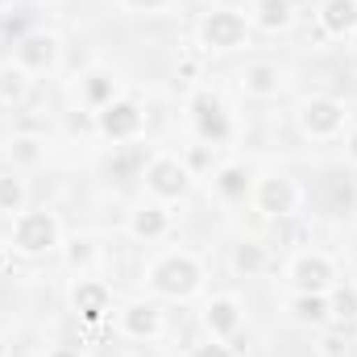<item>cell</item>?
<instances>
[{
    "label": "cell",
    "mask_w": 357,
    "mask_h": 357,
    "mask_svg": "<svg viewBox=\"0 0 357 357\" xmlns=\"http://www.w3.org/2000/svg\"><path fill=\"white\" fill-rule=\"evenodd\" d=\"M212 191H216L225 204H241V199H250V191H254V171H250L245 162H220V167L212 171Z\"/></svg>",
    "instance_id": "obj_18"
},
{
    "label": "cell",
    "mask_w": 357,
    "mask_h": 357,
    "mask_svg": "<svg viewBox=\"0 0 357 357\" xmlns=\"http://www.w3.org/2000/svg\"><path fill=\"white\" fill-rule=\"evenodd\" d=\"M4 162H8V171H38L42 162H46V137L42 133H13L8 142H4Z\"/></svg>",
    "instance_id": "obj_17"
},
{
    "label": "cell",
    "mask_w": 357,
    "mask_h": 357,
    "mask_svg": "<svg viewBox=\"0 0 357 357\" xmlns=\"http://www.w3.org/2000/svg\"><path fill=\"white\" fill-rule=\"evenodd\" d=\"M71 307H75V316L84 320V324H104L108 316H112V291H108V282H100V278H75V287H71Z\"/></svg>",
    "instance_id": "obj_12"
},
{
    "label": "cell",
    "mask_w": 357,
    "mask_h": 357,
    "mask_svg": "<svg viewBox=\"0 0 357 357\" xmlns=\"http://www.w3.org/2000/svg\"><path fill=\"white\" fill-rule=\"evenodd\" d=\"M187 357H237V349L229 345V341H216V337H204V341H195Z\"/></svg>",
    "instance_id": "obj_29"
},
{
    "label": "cell",
    "mask_w": 357,
    "mask_h": 357,
    "mask_svg": "<svg viewBox=\"0 0 357 357\" xmlns=\"http://www.w3.org/2000/svg\"><path fill=\"white\" fill-rule=\"evenodd\" d=\"M187 116H191V129L204 146H229L233 142V116L225 108V100L212 88H195L187 96Z\"/></svg>",
    "instance_id": "obj_4"
},
{
    "label": "cell",
    "mask_w": 357,
    "mask_h": 357,
    "mask_svg": "<svg viewBox=\"0 0 357 357\" xmlns=\"http://www.w3.org/2000/svg\"><path fill=\"white\" fill-rule=\"evenodd\" d=\"M295 125H299V133L312 137V142H333V137L345 133L349 108H345V100H337V96H307V100L295 108Z\"/></svg>",
    "instance_id": "obj_5"
},
{
    "label": "cell",
    "mask_w": 357,
    "mask_h": 357,
    "mask_svg": "<svg viewBox=\"0 0 357 357\" xmlns=\"http://www.w3.org/2000/svg\"><path fill=\"white\" fill-rule=\"evenodd\" d=\"M241 324H245V307H241L237 295H212L204 303V328H208V337L233 341L241 333Z\"/></svg>",
    "instance_id": "obj_14"
},
{
    "label": "cell",
    "mask_w": 357,
    "mask_h": 357,
    "mask_svg": "<svg viewBox=\"0 0 357 357\" xmlns=\"http://www.w3.org/2000/svg\"><path fill=\"white\" fill-rule=\"evenodd\" d=\"M316 25L333 42H349L357 29V0H320L316 4Z\"/></svg>",
    "instance_id": "obj_16"
},
{
    "label": "cell",
    "mask_w": 357,
    "mask_h": 357,
    "mask_svg": "<svg viewBox=\"0 0 357 357\" xmlns=\"http://www.w3.org/2000/svg\"><path fill=\"white\" fill-rule=\"evenodd\" d=\"M100 258V250H96V241L91 237H75L71 245H67V262L79 270H91V262Z\"/></svg>",
    "instance_id": "obj_28"
},
{
    "label": "cell",
    "mask_w": 357,
    "mask_h": 357,
    "mask_svg": "<svg viewBox=\"0 0 357 357\" xmlns=\"http://www.w3.org/2000/svg\"><path fill=\"white\" fill-rule=\"evenodd\" d=\"M0 33H4V8H0Z\"/></svg>",
    "instance_id": "obj_37"
},
{
    "label": "cell",
    "mask_w": 357,
    "mask_h": 357,
    "mask_svg": "<svg viewBox=\"0 0 357 357\" xmlns=\"http://www.w3.org/2000/svg\"><path fill=\"white\" fill-rule=\"evenodd\" d=\"M287 282H291V291H299V295H328L333 282H337V266H333V258H324L320 250H303V254L291 258Z\"/></svg>",
    "instance_id": "obj_10"
},
{
    "label": "cell",
    "mask_w": 357,
    "mask_h": 357,
    "mask_svg": "<svg viewBox=\"0 0 357 357\" xmlns=\"http://www.w3.org/2000/svg\"><path fill=\"white\" fill-rule=\"evenodd\" d=\"M291 316L295 324H307V328H333V312H328V295H291Z\"/></svg>",
    "instance_id": "obj_21"
},
{
    "label": "cell",
    "mask_w": 357,
    "mask_h": 357,
    "mask_svg": "<svg viewBox=\"0 0 357 357\" xmlns=\"http://www.w3.org/2000/svg\"><path fill=\"white\" fill-rule=\"evenodd\" d=\"M29 79H33V75H25L13 59L0 63V104H21V100L29 96Z\"/></svg>",
    "instance_id": "obj_25"
},
{
    "label": "cell",
    "mask_w": 357,
    "mask_h": 357,
    "mask_svg": "<svg viewBox=\"0 0 357 357\" xmlns=\"http://www.w3.org/2000/svg\"><path fill=\"white\" fill-rule=\"evenodd\" d=\"M116 96H121V88H116V75H112V71H100V67H96V71H88V75L79 79V104L91 108V112H100V108L112 104Z\"/></svg>",
    "instance_id": "obj_20"
},
{
    "label": "cell",
    "mask_w": 357,
    "mask_h": 357,
    "mask_svg": "<svg viewBox=\"0 0 357 357\" xmlns=\"http://www.w3.org/2000/svg\"><path fill=\"white\" fill-rule=\"evenodd\" d=\"M295 0H254L250 8V25L262 33H287L295 25Z\"/></svg>",
    "instance_id": "obj_19"
},
{
    "label": "cell",
    "mask_w": 357,
    "mask_h": 357,
    "mask_svg": "<svg viewBox=\"0 0 357 357\" xmlns=\"http://www.w3.org/2000/svg\"><path fill=\"white\" fill-rule=\"evenodd\" d=\"M178 79H187V84H195V79H199V71H204V63H199V59H195V54H187V59H178Z\"/></svg>",
    "instance_id": "obj_33"
},
{
    "label": "cell",
    "mask_w": 357,
    "mask_h": 357,
    "mask_svg": "<svg viewBox=\"0 0 357 357\" xmlns=\"http://www.w3.org/2000/svg\"><path fill=\"white\" fill-rule=\"evenodd\" d=\"M25 204H29V187H25L21 171H0V212L17 216V212H25Z\"/></svg>",
    "instance_id": "obj_24"
},
{
    "label": "cell",
    "mask_w": 357,
    "mask_h": 357,
    "mask_svg": "<svg viewBox=\"0 0 357 357\" xmlns=\"http://www.w3.org/2000/svg\"><path fill=\"white\" fill-rule=\"evenodd\" d=\"M250 199H254V208H258L266 220H291L303 195H299L295 178L270 171V175H254V191H250Z\"/></svg>",
    "instance_id": "obj_8"
},
{
    "label": "cell",
    "mask_w": 357,
    "mask_h": 357,
    "mask_svg": "<svg viewBox=\"0 0 357 357\" xmlns=\"http://www.w3.org/2000/svg\"><path fill=\"white\" fill-rule=\"evenodd\" d=\"M250 33H254V25H250V13H241V8H208L195 25L199 46L212 54H233V50L250 46Z\"/></svg>",
    "instance_id": "obj_3"
},
{
    "label": "cell",
    "mask_w": 357,
    "mask_h": 357,
    "mask_svg": "<svg viewBox=\"0 0 357 357\" xmlns=\"http://www.w3.org/2000/svg\"><path fill=\"white\" fill-rule=\"evenodd\" d=\"M63 59V42L50 33V29H29L17 38L13 46V63L25 71V75H50Z\"/></svg>",
    "instance_id": "obj_9"
},
{
    "label": "cell",
    "mask_w": 357,
    "mask_h": 357,
    "mask_svg": "<svg viewBox=\"0 0 357 357\" xmlns=\"http://www.w3.org/2000/svg\"><path fill=\"white\" fill-rule=\"evenodd\" d=\"M212 162H216V146H204V142H199V146H191V150L183 154V167H187L191 175H204V171H216Z\"/></svg>",
    "instance_id": "obj_27"
},
{
    "label": "cell",
    "mask_w": 357,
    "mask_h": 357,
    "mask_svg": "<svg viewBox=\"0 0 357 357\" xmlns=\"http://www.w3.org/2000/svg\"><path fill=\"white\" fill-rule=\"evenodd\" d=\"M345 158L357 167V129H349V133H345Z\"/></svg>",
    "instance_id": "obj_34"
},
{
    "label": "cell",
    "mask_w": 357,
    "mask_h": 357,
    "mask_svg": "<svg viewBox=\"0 0 357 357\" xmlns=\"http://www.w3.org/2000/svg\"><path fill=\"white\" fill-rule=\"evenodd\" d=\"M328 312H333V324L337 328H349L357 324V287L354 282H333V291H328Z\"/></svg>",
    "instance_id": "obj_23"
},
{
    "label": "cell",
    "mask_w": 357,
    "mask_h": 357,
    "mask_svg": "<svg viewBox=\"0 0 357 357\" xmlns=\"http://www.w3.org/2000/svg\"><path fill=\"white\" fill-rule=\"evenodd\" d=\"M0 357H4V337H0Z\"/></svg>",
    "instance_id": "obj_38"
},
{
    "label": "cell",
    "mask_w": 357,
    "mask_h": 357,
    "mask_svg": "<svg viewBox=\"0 0 357 357\" xmlns=\"http://www.w3.org/2000/svg\"><path fill=\"white\" fill-rule=\"evenodd\" d=\"M345 354H349L345 328H337V333H324V341H320V357H345Z\"/></svg>",
    "instance_id": "obj_31"
},
{
    "label": "cell",
    "mask_w": 357,
    "mask_h": 357,
    "mask_svg": "<svg viewBox=\"0 0 357 357\" xmlns=\"http://www.w3.org/2000/svg\"><path fill=\"white\" fill-rule=\"evenodd\" d=\"M63 245V229H59V216L46 212V208H25L13 216V229H8V254L17 258H46Z\"/></svg>",
    "instance_id": "obj_2"
},
{
    "label": "cell",
    "mask_w": 357,
    "mask_h": 357,
    "mask_svg": "<svg viewBox=\"0 0 357 357\" xmlns=\"http://www.w3.org/2000/svg\"><path fill=\"white\" fill-rule=\"evenodd\" d=\"M146 287H150V295H158V299H191L199 287H204V266H199V258L195 254H187V250H167V254H158L150 266H146Z\"/></svg>",
    "instance_id": "obj_1"
},
{
    "label": "cell",
    "mask_w": 357,
    "mask_h": 357,
    "mask_svg": "<svg viewBox=\"0 0 357 357\" xmlns=\"http://www.w3.org/2000/svg\"><path fill=\"white\" fill-rule=\"evenodd\" d=\"M349 50H354V54H357V29H354V38H349Z\"/></svg>",
    "instance_id": "obj_36"
},
{
    "label": "cell",
    "mask_w": 357,
    "mask_h": 357,
    "mask_svg": "<svg viewBox=\"0 0 357 357\" xmlns=\"http://www.w3.org/2000/svg\"><path fill=\"white\" fill-rule=\"evenodd\" d=\"M324 187H333V199L324 204L333 216H349L357 208V191H354V178L349 175H324Z\"/></svg>",
    "instance_id": "obj_26"
},
{
    "label": "cell",
    "mask_w": 357,
    "mask_h": 357,
    "mask_svg": "<svg viewBox=\"0 0 357 357\" xmlns=\"http://www.w3.org/2000/svg\"><path fill=\"white\" fill-rule=\"evenodd\" d=\"M121 8H129V13H167V8H175L178 0H116Z\"/></svg>",
    "instance_id": "obj_32"
},
{
    "label": "cell",
    "mask_w": 357,
    "mask_h": 357,
    "mask_svg": "<svg viewBox=\"0 0 357 357\" xmlns=\"http://www.w3.org/2000/svg\"><path fill=\"white\" fill-rule=\"evenodd\" d=\"M237 88H241L245 100H274L278 91L287 88V71L278 63H270V59H254V63L241 67Z\"/></svg>",
    "instance_id": "obj_13"
},
{
    "label": "cell",
    "mask_w": 357,
    "mask_h": 357,
    "mask_svg": "<svg viewBox=\"0 0 357 357\" xmlns=\"http://www.w3.org/2000/svg\"><path fill=\"white\" fill-rule=\"evenodd\" d=\"M229 266L237 270L241 278H258V274L270 266V250L262 245V241L245 237V241H237V245H233V254H229Z\"/></svg>",
    "instance_id": "obj_22"
},
{
    "label": "cell",
    "mask_w": 357,
    "mask_h": 357,
    "mask_svg": "<svg viewBox=\"0 0 357 357\" xmlns=\"http://www.w3.org/2000/svg\"><path fill=\"white\" fill-rule=\"evenodd\" d=\"M46 357H79L75 345H54V349H46Z\"/></svg>",
    "instance_id": "obj_35"
},
{
    "label": "cell",
    "mask_w": 357,
    "mask_h": 357,
    "mask_svg": "<svg viewBox=\"0 0 357 357\" xmlns=\"http://www.w3.org/2000/svg\"><path fill=\"white\" fill-rule=\"evenodd\" d=\"M191 171L183 167V158L175 154H150L146 158V167H142V183H146V195L150 199H158V204H178V199H187V191H191Z\"/></svg>",
    "instance_id": "obj_6"
},
{
    "label": "cell",
    "mask_w": 357,
    "mask_h": 357,
    "mask_svg": "<svg viewBox=\"0 0 357 357\" xmlns=\"http://www.w3.org/2000/svg\"><path fill=\"white\" fill-rule=\"evenodd\" d=\"M67 133H75V137L96 133V112H91V108H71V112H67Z\"/></svg>",
    "instance_id": "obj_30"
},
{
    "label": "cell",
    "mask_w": 357,
    "mask_h": 357,
    "mask_svg": "<svg viewBox=\"0 0 357 357\" xmlns=\"http://www.w3.org/2000/svg\"><path fill=\"white\" fill-rule=\"evenodd\" d=\"M96 133L112 146H133L146 133V108L133 96H116L112 104H104L96 112Z\"/></svg>",
    "instance_id": "obj_7"
},
{
    "label": "cell",
    "mask_w": 357,
    "mask_h": 357,
    "mask_svg": "<svg viewBox=\"0 0 357 357\" xmlns=\"http://www.w3.org/2000/svg\"><path fill=\"white\" fill-rule=\"evenodd\" d=\"M116 328H121V337H129V341H158L162 328H167V320H162V307H158V303L133 299V303H125V307L116 312Z\"/></svg>",
    "instance_id": "obj_11"
},
{
    "label": "cell",
    "mask_w": 357,
    "mask_h": 357,
    "mask_svg": "<svg viewBox=\"0 0 357 357\" xmlns=\"http://www.w3.org/2000/svg\"><path fill=\"white\" fill-rule=\"evenodd\" d=\"M125 233H129L133 241H146V245L162 241V237L171 233V212H167V204H158V199L137 204V208L129 212V220H125Z\"/></svg>",
    "instance_id": "obj_15"
}]
</instances>
